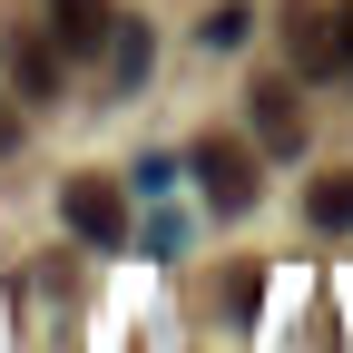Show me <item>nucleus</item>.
<instances>
[{"label":"nucleus","mask_w":353,"mask_h":353,"mask_svg":"<svg viewBox=\"0 0 353 353\" xmlns=\"http://www.w3.org/2000/svg\"><path fill=\"white\" fill-rule=\"evenodd\" d=\"M59 216H69V236L99 245V255L128 245V196H118V176H69V187H59Z\"/></svg>","instance_id":"nucleus-1"},{"label":"nucleus","mask_w":353,"mask_h":353,"mask_svg":"<svg viewBox=\"0 0 353 353\" xmlns=\"http://www.w3.org/2000/svg\"><path fill=\"white\" fill-rule=\"evenodd\" d=\"M187 176H196V196H206L216 216H245V206H255V157H245L236 138H196V148H187Z\"/></svg>","instance_id":"nucleus-2"},{"label":"nucleus","mask_w":353,"mask_h":353,"mask_svg":"<svg viewBox=\"0 0 353 353\" xmlns=\"http://www.w3.org/2000/svg\"><path fill=\"white\" fill-rule=\"evenodd\" d=\"M50 10V39H59V59H88V50H108V30H118V10L108 0H39Z\"/></svg>","instance_id":"nucleus-3"},{"label":"nucleus","mask_w":353,"mask_h":353,"mask_svg":"<svg viewBox=\"0 0 353 353\" xmlns=\"http://www.w3.org/2000/svg\"><path fill=\"white\" fill-rule=\"evenodd\" d=\"M245 99H255V138L275 148V157H294V148H304V108H294V88L265 79V88H245Z\"/></svg>","instance_id":"nucleus-4"},{"label":"nucleus","mask_w":353,"mask_h":353,"mask_svg":"<svg viewBox=\"0 0 353 353\" xmlns=\"http://www.w3.org/2000/svg\"><path fill=\"white\" fill-rule=\"evenodd\" d=\"M10 79H20V99H59V39L10 30Z\"/></svg>","instance_id":"nucleus-5"},{"label":"nucleus","mask_w":353,"mask_h":353,"mask_svg":"<svg viewBox=\"0 0 353 353\" xmlns=\"http://www.w3.org/2000/svg\"><path fill=\"white\" fill-rule=\"evenodd\" d=\"M285 50H294V69H334V10H294Z\"/></svg>","instance_id":"nucleus-6"},{"label":"nucleus","mask_w":353,"mask_h":353,"mask_svg":"<svg viewBox=\"0 0 353 353\" xmlns=\"http://www.w3.org/2000/svg\"><path fill=\"white\" fill-rule=\"evenodd\" d=\"M304 216H314L324 236H343V226H353V167H334V176H314V187H304Z\"/></svg>","instance_id":"nucleus-7"},{"label":"nucleus","mask_w":353,"mask_h":353,"mask_svg":"<svg viewBox=\"0 0 353 353\" xmlns=\"http://www.w3.org/2000/svg\"><path fill=\"white\" fill-rule=\"evenodd\" d=\"M108 59H118L128 88H138V79H148V30H108Z\"/></svg>","instance_id":"nucleus-8"},{"label":"nucleus","mask_w":353,"mask_h":353,"mask_svg":"<svg viewBox=\"0 0 353 353\" xmlns=\"http://www.w3.org/2000/svg\"><path fill=\"white\" fill-rule=\"evenodd\" d=\"M245 30H255V10H236V0H226V10H216V20H196V39H206V50H236Z\"/></svg>","instance_id":"nucleus-9"},{"label":"nucleus","mask_w":353,"mask_h":353,"mask_svg":"<svg viewBox=\"0 0 353 353\" xmlns=\"http://www.w3.org/2000/svg\"><path fill=\"white\" fill-rule=\"evenodd\" d=\"M334 59L353 69V10H334Z\"/></svg>","instance_id":"nucleus-10"},{"label":"nucleus","mask_w":353,"mask_h":353,"mask_svg":"<svg viewBox=\"0 0 353 353\" xmlns=\"http://www.w3.org/2000/svg\"><path fill=\"white\" fill-rule=\"evenodd\" d=\"M10 148H20V118H10V108H0V157H10Z\"/></svg>","instance_id":"nucleus-11"}]
</instances>
